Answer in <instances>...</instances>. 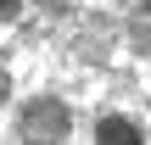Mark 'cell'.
Returning a JSON list of instances; mask_svg holds the SVG:
<instances>
[{"mask_svg": "<svg viewBox=\"0 0 151 145\" xmlns=\"http://www.w3.org/2000/svg\"><path fill=\"white\" fill-rule=\"evenodd\" d=\"M17 134H22V145H62L73 134V106L62 95H34L17 112Z\"/></svg>", "mask_w": 151, "mask_h": 145, "instance_id": "6da1fadb", "label": "cell"}, {"mask_svg": "<svg viewBox=\"0 0 151 145\" xmlns=\"http://www.w3.org/2000/svg\"><path fill=\"white\" fill-rule=\"evenodd\" d=\"M95 145H146L134 117H101L95 123Z\"/></svg>", "mask_w": 151, "mask_h": 145, "instance_id": "7a4b0ae2", "label": "cell"}, {"mask_svg": "<svg viewBox=\"0 0 151 145\" xmlns=\"http://www.w3.org/2000/svg\"><path fill=\"white\" fill-rule=\"evenodd\" d=\"M17 11H22V0H0V22H11Z\"/></svg>", "mask_w": 151, "mask_h": 145, "instance_id": "3957f363", "label": "cell"}, {"mask_svg": "<svg viewBox=\"0 0 151 145\" xmlns=\"http://www.w3.org/2000/svg\"><path fill=\"white\" fill-rule=\"evenodd\" d=\"M6 95H11V73L0 67V101H6Z\"/></svg>", "mask_w": 151, "mask_h": 145, "instance_id": "277c9868", "label": "cell"}, {"mask_svg": "<svg viewBox=\"0 0 151 145\" xmlns=\"http://www.w3.org/2000/svg\"><path fill=\"white\" fill-rule=\"evenodd\" d=\"M45 11H62V0H45Z\"/></svg>", "mask_w": 151, "mask_h": 145, "instance_id": "5b68a950", "label": "cell"}]
</instances>
